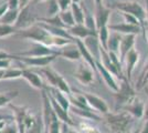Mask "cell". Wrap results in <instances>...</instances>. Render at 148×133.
<instances>
[{"label":"cell","mask_w":148,"mask_h":133,"mask_svg":"<svg viewBox=\"0 0 148 133\" xmlns=\"http://www.w3.org/2000/svg\"><path fill=\"white\" fill-rule=\"evenodd\" d=\"M83 95L85 96L88 105L91 107V109H93L95 112H99L106 115L107 113H110V108H108V104L106 103L105 100H103L102 98H99V95L92 94V93H88V92H82Z\"/></svg>","instance_id":"9c48e42d"},{"label":"cell","mask_w":148,"mask_h":133,"mask_svg":"<svg viewBox=\"0 0 148 133\" xmlns=\"http://www.w3.org/2000/svg\"><path fill=\"white\" fill-rule=\"evenodd\" d=\"M73 2H75V3H80V1L81 0H72Z\"/></svg>","instance_id":"681fc988"},{"label":"cell","mask_w":148,"mask_h":133,"mask_svg":"<svg viewBox=\"0 0 148 133\" xmlns=\"http://www.w3.org/2000/svg\"><path fill=\"white\" fill-rule=\"evenodd\" d=\"M60 14V18H61L62 22L65 25L66 28H71V27H74V25H76L75 23V20H74V17L73 14H72V11H71V9L70 10H66V11H61V12L59 13Z\"/></svg>","instance_id":"83f0119b"},{"label":"cell","mask_w":148,"mask_h":133,"mask_svg":"<svg viewBox=\"0 0 148 133\" xmlns=\"http://www.w3.org/2000/svg\"><path fill=\"white\" fill-rule=\"evenodd\" d=\"M9 107L13 110L14 120H16V124L18 127L19 133H25V120H27L28 114L30 113L29 110L25 107H18L12 103H10Z\"/></svg>","instance_id":"7c38bea8"},{"label":"cell","mask_w":148,"mask_h":133,"mask_svg":"<svg viewBox=\"0 0 148 133\" xmlns=\"http://www.w3.org/2000/svg\"><path fill=\"white\" fill-rule=\"evenodd\" d=\"M10 63H11V59H2V60H0V70L9 69Z\"/></svg>","instance_id":"74e56055"},{"label":"cell","mask_w":148,"mask_h":133,"mask_svg":"<svg viewBox=\"0 0 148 133\" xmlns=\"http://www.w3.org/2000/svg\"><path fill=\"white\" fill-rule=\"evenodd\" d=\"M114 99H115V110L122 111L127 105L135 101L138 98L136 94L135 89L132 87L130 81H128L126 78L119 80V88L117 92H114Z\"/></svg>","instance_id":"3957f363"},{"label":"cell","mask_w":148,"mask_h":133,"mask_svg":"<svg viewBox=\"0 0 148 133\" xmlns=\"http://www.w3.org/2000/svg\"><path fill=\"white\" fill-rule=\"evenodd\" d=\"M146 38H147V41H148V28H147V37Z\"/></svg>","instance_id":"f5cc1de1"},{"label":"cell","mask_w":148,"mask_h":133,"mask_svg":"<svg viewBox=\"0 0 148 133\" xmlns=\"http://www.w3.org/2000/svg\"><path fill=\"white\" fill-rule=\"evenodd\" d=\"M45 89L48 90V92L52 95V98H53V99L61 105L62 108L64 109L65 111H68L69 112V110H70V108H71V101H70L69 95H66L64 92H62L61 90L56 89V88H52V87H49V88L45 87Z\"/></svg>","instance_id":"d6986e66"},{"label":"cell","mask_w":148,"mask_h":133,"mask_svg":"<svg viewBox=\"0 0 148 133\" xmlns=\"http://www.w3.org/2000/svg\"><path fill=\"white\" fill-rule=\"evenodd\" d=\"M56 1H58V5H59V8H60V12L70 10L72 3H73L72 0H56Z\"/></svg>","instance_id":"e575fe53"},{"label":"cell","mask_w":148,"mask_h":133,"mask_svg":"<svg viewBox=\"0 0 148 133\" xmlns=\"http://www.w3.org/2000/svg\"><path fill=\"white\" fill-rule=\"evenodd\" d=\"M29 1H30V0H20V9L29 6Z\"/></svg>","instance_id":"7bdbcfd3"},{"label":"cell","mask_w":148,"mask_h":133,"mask_svg":"<svg viewBox=\"0 0 148 133\" xmlns=\"http://www.w3.org/2000/svg\"><path fill=\"white\" fill-rule=\"evenodd\" d=\"M111 16V9L106 8L103 5L99 7H96V12H95V21H96V27L97 30L102 27L108 25V19Z\"/></svg>","instance_id":"44dd1931"},{"label":"cell","mask_w":148,"mask_h":133,"mask_svg":"<svg viewBox=\"0 0 148 133\" xmlns=\"http://www.w3.org/2000/svg\"><path fill=\"white\" fill-rule=\"evenodd\" d=\"M13 58V54H10V53H7L5 51L0 50V60H2V59H11L12 60Z\"/></svg>","instance_id":"60d3db41"},{"label":"cell","mask_w":148,"mask_h":133,"mask_svg":"<svg viewBox=\"0 0 148 133\" xmlns=\"http://www.w3.org/2000/svg\"><path fill=\"white\" fill-rule=\"evenodd\" d=\"M60 56V51L56 50L54 48H51L48 45H44L42 43H38V42H32V48L28 51L20 52L17 56L21 57H48V56Z\"/></svg>","instance_id":"8992f818"},{"label":"cell","mask_w":148,"mask_h":133,"mask_svg":"<svg viewBox=\"0 0 148 133\" xmlns=\"http://www.w3.org/2000/svg\"><path fill=\"white\" fill-rule=\"evenodd\" d=\"M36 18L33 17V14L30 12V6H27L22 9H20L19 13V18L16 22L14 27L17 28V30H25L36 25Z\"/></svg>","instance_id":"30bf717a"},{"label":"cell","mask_w":148,"mask_h":133,"mask_svg":"<svg viewBox=\"0 0 148 133\" xmlns=\"http://www.w3.org/2000/svg\"><path fill=\"white\" fill-rule=\"evenodd\" d=\"M59 51H60L61 57H64L65 59L71 60V61H79L82 59V54H81L75 42H71V43L62 47L61 49H59Z\"/></svg>","instance_id":"ac0fdd59"},{"label":"cell","mask_w":148,"mask_h":133,"mask_svg":"<svg viewBox=\"0 0 148 133\" xmlns=\"http://www.w3.org/2000/svg\"><path fill=\"white\" fill-rule=\"evenodd\" d=\"M105 124L113 133H130V130L135 118L126 111H117L115 113H107L104 115Z\"/></svg>","instance_id":"7a4b0ae2"},{"label":"cell","mask_w":148,"mask_h":133,"mask_svg":"<svg viewBox=\"0 0 148 133\" xmlns=\"http://www.w3.org/2000/svg\"><path fill=\"white\" fill-rule=\"evenodd\" d=\"M3 74H5V70H0V80H2Z\"/></svg>","instance_id":"7dc6e473"},{"label":"cell","mask_w":148,"mask_h":133,"mask_svg":"<svg viewBox=\"0 0 148 133\" xmlns=\"http://www.w3.org/2000/svg\"><path fill=\"white\" fill-rule=\"evenodd\" d=\"M71 11L75 20V23L76 25H84V21H85V12L83 11L82 7L80 6V3H75L73 2L72 6H71Z\"/></svg>","instance_id":"484cf974"},{"label":"cell","mask_w":148,"mask_h":133,"mask_svg":"<svg viewBox=\"0 0 148 133\" xmlns=\"http://www.w3.org/2000/svg\"><path fill=\"white\" fill-rule=\"evenodd\" d=\"M146 84H148V70H147V71H145V73L142 76L139 87H140V88H143V87H145Z\"/></svg>","instance_id":"ab89813d"},{"label":"cell","mask_w":148,"mask_h":133,"mask_svg":"<svg viewBox=\"0 0 148 133\" xmlns=\"http://www.w3.org/2000/svg\"><path fill=\"white\" fill-rule=\"evenodd\" d=\"M22 78H25V80L30 83L31 87H33L34 89L43 90V89L45 88L42 79L38 76V73H36L34 71H32L31 69L23 68V69H22Z\"/></svg>","instance_id":"ffe728a7"},{"label":"cell","mask_w":148,"mask_h":133,"mask_svg":"<svg viewBox=\"0 0 148 133\" xmlns=\"http://www.w3.org/2000/svg\"><path fill=\"white\" fill-rule=\"evenodd\" d=\"M22 76V69H7L5 70V74L2 80H11V79H18Z\"/></svg>","instance_id":"4dcf8cb0"},{"label":"cell","mask_w":148,"mask_h":133,"mask_svg":"<svg viewBox=\"0 0 148 133\" xmlns=\"http://www.w3.org/2000/svg\"><path fill=\"white\" fill-rule=\"evenodd\" d=\"M40 71L45 76L48 82L50 83V87L61 90L62 92H64V93L66 95H69V96L72 94V90L70 88L69 83L65 81V79H64L59 72H56L54 69H52L50 65L44 67V68H41Z\"/></svg>","instance_id":"5b68a950"},{"label":"cell","mask_w":148,"mask_h":133,"mask_svg":"<svg viewBox=\"0 0 148 133\" xmlns=\"http://www.w3.org/2000/svg\"><path fill=\"white\" fill-rule=\"evenodd\" d=\"M113 8L119 10L121 12H126L135 16L137 19L139 20L142 29L144 31H146V25H145V18H146V11L142 7L140 3H138L137 1L128 0V1H118L115 2Z\"/></svg>","instance_id":"277c9868"},{"label":"cell","mask_w":148,"mask_h":133,"mask_svg":"<svg viewBox=\"0 0 148 133\" xmlns=\"http://www.w3.org/2000/svg\"><path fill=\"white\" fill-rule=\"evenodd\" d=\"M110 34H111V32L108 29V25L102 27L97 30V39H99V45L103 47L105 50H107V42H108Z\"/></svg>","instance_id":"4316f807"},{"label":"cell","mask_w":148,"mask_h":133,"mask_svg":"<svg viewBox=\"0 0 148 133\" xmlns=\"http://www.w3.org/2000/svg\"><path fill=\"white\" fill-rule=\"evenodd\" d=\"M122 16H123V18L125 19V22H126V23H130V25H137V27H140V28H142V25H140L139 20L137 19L135 16L130 14V13H126V12H122Z\"/></svg>","instance_id":"836d02e7"},{"label":"cell","mask_w":148,"mask_h":133,"mask_svg":"<svg viewBox=\"0 0 148 133\" xmlns=\"http://www.w3.org/2000/svg\"><path fill=\"white\" fill-rule=\"evenodd\" d=\"M122 37L119 33L117 32L112 31V33L110 34V38H108V42H107V51L110 52H114V53H117L119 51V44L122 41Z\"/></svg>","instance_id":"cb8c5ba5"},{"label":"cell","mask_w":148,"mask_h":133,"mask_svg":"<svg viewBox=\"0 0 148 133\" xmlns=\"http://www.w3.org/2000/svg\"><path fill=\"white\" fill-rule=\"evenodd\" d=\"M37 1H49V0H37Z\"/></svg>","instance_id":"816d5d0a"},{"label":"cell","mask_w":148,"mask_h":133,"mask_svg":"<svg viewBox=\"0 0 148 133\" xmlns=\"http://www.w3.org/2000/svg\"><path fill=\"white\" fill-rule=\"evenodd\" d=\"M45 90H47V89H45ZM47 92H48V90H47ZM48 94H49L50 101H51V104H52V108L54 110L56 114L58 115V118L60 119V121H61L62 123H64V124H68L69 127H75V123H74L73 120L70 118L68 111H65L64 109L62 108L61 105L52 98V95L50 94L49 92H48Z\"/></svg>","instance_id":"5bb4252c"},{"label":"cell","mask_w":148,"mask_h":133,"mask_svg":"<svg viewBox=\"0 0 148 133\" xmlns=\"http://www.w3.org/2000/svg\"><path fill=\"white\" fill-rule=\"evenodd\" d=\"M60 13V8L58 5V1L56 0H49V8H48V14H49V18L59 14Z\"/></svg>","instance_id":"d6a6232c"},{"label":"cell","mask_w":148,"mask_h":133,"mask_svg":"<svg viewBox=\"0 0 148 133\" xmlns=\"http://www.w3.org/2000/svg\"><path fill=\"white\" fill-rule=\"evenodd\" d=\"M147 70H148V63L146 64V67H145V71H147Z\"/></svg>","instance_id":"f907efd6"},{"label":"cell","mask_w":148,"mask_h":133,"mask_svg":"<svg viewBox=\"0 0 148 133\" xmlns=\"http://www.w3.org/2000/svg\"><path fill=\"white\" fill-rule=\"evenodd\" d=\"M17 34L21 38L30 39L32 42L42 43L44 45H48L51 48H58V49H61L62 47L71 43V42H74V41H71L68 39L59 38V37H54V36L50 34L49 32L45 29H43L39 23L33 25L32 27L25 29V30H19Z\"/></svg>","instance_id":"6da1fadb"},{"label":"cell","mask_w":148,"mask_h":133,"mask_svg":"<svg viewBox=\"0 0 148 133\" xmlns=\"http://www.w3.org/2000/svg\"><path fill=\"white\" fill-rule=\"evenodd\" d=\"M17 32H18V30H17V28L14 25L0 23V38H5V37H8L10 34L17 33Z\"/></svg>","instance_id":"f546056e"},{"label":"cell","mask_w":148,"mask_h":133,"mask_svg":"<svg viewBox=\"0 0 148 133\" xmlns=\"http://www.w3.org/2000/svg\"><path fill=\"white\" fill-rule=\"evenodd\" d=\"M19 13H20V9H9L5 13V16L0 19V23L14 25L19 18Z\"/></svg>","instance_id":"d4e9b609"},{"label":"cell","mask_w":148,"mask_h":133,"mask_svg":"<svg viewBox=\"0 0 148 133\" xmlns=\"http://www.w3.org/2000/svg\"><path fill=\"white\" fill-rule=\"evenodd\" d=\"M145 104L144 102L140 101L138 98L136 99L133 103H130V105H127L125 109H123V111H126L135 119H142L144 118V114H145Z\"/></svg>","instance_id":"7402d4cb"},{"label":"cell","mask_w":148,"mask_h":133,"mask_svg":"<svg viewBox=\"0 0 148 133\" xmlns=\"http://www.w3.org/2000/svg\"><path fill=\"white\" fill-rule=\"evenodd\" d=\"M84 25H86L90 30L97 32V27H96L95 17H93L91 13L86 12V14H85V21H84Z\"/></svg>","instance_id":"1f68e13d"},{"label":"cell","mask_w":148,"mask_h":133,"mask_svg":"<svg viewBox=\"0 0 148 133\" xmlns=\"http://www.w3.org/2000/svg\"><path fill=\"white\" fill-rule=\"evenodd\" d=\"M69 133H79V132H76L75 130H72V129H70V130H69Z\"/></svg>","instance_id":"c3c4849f"},{"label":"cell","mask_w":148,"mask_h":133,"mask_svg":"<svg viewBox=\"0 0 148 133\" xmlns=\"http://www.w3.org/2000/svg\"><path fill=\"white\" fill-rule=\"evenodd\" d=\"M139 133H148V120L145 121L144 125H143L142 130L139 131Z\"/></svg>","instance_id":"b9f144b4"},{"label":"cell","mask_w":148,"mask_h":133,"mask_svg":"<svg viewBox=\"0 0 148 133\" xmlns=\"http://www.w3.org/2000/svg\"><path fill=\"white\" fill-rule=\"evenodd\" d=\"M94 2H95V6L96 7H99L103 5V0H94Z\"/></svg>","instance_id":"f6af8a7d"},{"label":"cell","mask_w":148,"mask_h":133,"mask_svg":"<svg viewBox=\"0 0 148 133\" xmlns=\"http://www.w3.org/2000/svg\"><path fill=\"white\" fill-rule=\"evenodd\" d=\"M135 39V34H125V36L122 37V41H121V44H119V51H118V56H119V59H121L122 63L124 62L127 53L132 49H134Z\"/></svg>","instance_id":"9a60e30c"},{"label":"cell","mask_w":148,"mask_h":133,"mask_svg":"<svg viewBox=\"0 0 148 133\" xmlns=\"http://www.w3.org/2000/svg\"><path fill=\"white\" fill-rule=\"evenodd\" d=\"M146 2V17H147V21H148V0H145Z\"/></svg>","instance_id":"bcb514c9"},{"label":"cell","mask_w":148,"mask_h":133,"mask_svg":"<svg viewBox=\"0 0 148 133\" xmlns=\"http://www.w3.org/2000/svg\"><path fill=\"white\" fill-rule=\"evenodd\" d=\"M108 29H110V31L117 32V33L123 34V36H125V34H135V36H137L142 28L124 22V23H112V25H108Z\"/></svg>","instance_id":"2e32d148"},{"label":"cell","mask_w":148,"mask_h":133,"mask_svg":"<svg viewBox=\"0 0 148 133\" xmlns=\"http://www.w3.org/2000/svg\"><path fill=\"white\" fill-rule=\"evenodd\" d=\"M68 31L73 38L80 39V40L86 39L88 37H97V32L90 30L85 25H75L74 27L69 28Z\"/></svg>","instance_id":"e0dca14e"},{"label":"cell","mask_w":148,"mask_h":133,"mask_svg":"<svg viewBox=\"0 0 148 133\" xmlns=\"http://www.w3.org/2000/svg\"><path fill=\"white\" fill-rule=\"evenodd\" d=\"M0 133H19V130H18V127H17V124H8L6 125V127L1 131Z\"/></svg>","instance_id":"d590c367"},{"label":"cell","mask_w":148,"mask_h":133,"mask_svg":"<svg viewBox=\"0 0 148 133\" xmlns=\"http://www.w3.org/2000/svg\"><path fill=\"white\" fill-rule=\"evenodd\" d=\"M139 61V52L136 49H132V50L127 53V56L125 58L123 63H125V76L126 79L130 81L132 80V73L135 70L136 64Z\"/></svg>","instance_id":"4fadbf2b"},{"label":"cell","mask_w":148,"mask_h":133,"mask_svg":"<svg viewBox=\"0 0 148 133\" xmlns=\"http://www.w3.org/2000/svg\"><path fill=\"white\" fill-rule=\"evenodd\" d=\"M71 110H73V112L75 114H77L79 116L83 118L84 120H95V121H101L102 118L97 115L95 113V111L93 110H84V109H80V108H76V107H73L71 105Z\"/></svg>","instance_id":"603a6c76"},{"label":"cell","mask_w":148,"mask_h":133,"mask_svg":"<svg viewBox=\"0 0 148 133\" xmlns=\"http://www.w3.org/2000/svg\"><path fill=\"white\" fill-rule=\"evenodd\" d=\"M96 69H97V73L103 78L105 84L111 89L112 91L117 92L118 88H119V83L116 81V76H114L108 70L105 68L103 63L99 61V59H96Z\"/></svg>","instance_id":"8fae6325"},{"label":"cell","mask_w":148,"mask_h":133,"mask_svg":"<svg viewBox=\"0 0 148 133\" xmlns=\"http://www.w3.org/2000/svg\"><path fill=\"white\" fill-rule=\"evenodd\" d=\"M94 70L86 63V62H82L79 64L77 69L74 73L75 79L83 85H90L94 81Z\"/></svg>","instance_id":"ba28073f"},{"label":"cell","mask_w":148,"mask_h":133,"mask_svg":"<svg viewBox=\"0 0 148 133\" xmlns=\"http://www.w3.org/2000/svg\"><path fill=\"white\" fill-rule=\"evenodd\" d=\"M9 9H20V0H7Z\"/></svg>","instance_id":"f35d334b"},{"label":"cell","mask_w":148,"mask_h":133,"mask_svg":"<svg viewBox=\"0 0 148 133\" xmlns=\"http://www.w3.org/2000/svg\"><path fill=\"white\" fill-rule=\"evenodd\" d=\"M18 91H11V92H6V93H0V108L5 107L6 104H10L11 101L16 96H18Z\"/></svg>","instance_id":"f1b7e54d"},{"label":"cell","mask_w":148,"mask_h":133,"mask_svg":"<svg viewBox=\"0 0 148 133\" xmlns=\"http://www.w3.org/2000/svg\"><path fill=\"white\" fill-rule=\"evenodd\" d=\"M59 56H48V57H37V58H31V57H21V56H17L13 54L12 60H17L19 62H22L25 65L29 67H37V68H44L50 65V63Z\"/></svg>","instance_id":"52a82bcc"},{"label":"cell","mask_w":148,"mask_h":133,"mask_svg":"<svg viewBox=\"0 0 148 133\" xmlns=\"http://www.w3.org/2000/svg\"><path fill=\"white\" fill-rule=\"evenodd\" d=\"M144 119H145V120H148V103H147V105H146V108H145V114H144Z\"/></svg>","instance_id":"ee69618b"},{"label":"cell","mask_w":148,"mask_h":133,"mask_svg":"<svg viewBox=\"0 0 148 133\" xmlns=\"http://www.w3.org/2000/svg\"><path fill=\"white\" fill-rule=\"evenodd\" d=\"M9 10V5H8V1L6 2H1L0 3V19L5 16V13Z\"/></svg>","instance_id":"8d00e7d4"},{"label":"cell","mask_w":148,"mask_h":133,"mask_svg":"<svg viewBox=\"0 0 148 133\" xmlns=\"http://www.w3.org/2000/svg\"><path fill=\"white\" fill-rule=\"evenodd\" d=\"M132 133H137V132H136V131H134V132H132Z\"/></svg>","instance_id":"db71d44e"}]
</instances>
